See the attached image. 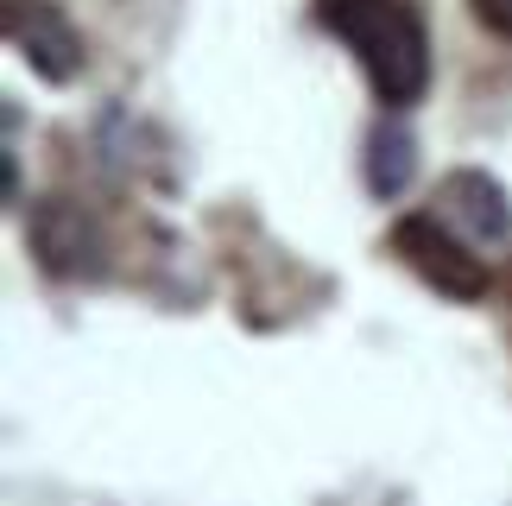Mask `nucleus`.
I'll return each instance as SVG.
<instances>
[{"mask_svg":"<svg viewBox=\"0 0 512 506\" xmlns=\"http://www.w3.org/2000/svg\"><path fill=\"white\" fill-rule=\"evenodd\" d=\"M437 216L456 222L462 235H475V241H506L512 235V190L494 178V171L462 165V171H449L437 184Z\"/></svg>","mask_w":512,"mask_h":506,"instance_id":"obj_5","label":"nucleus"},{"mask_svg":"<svg viewBox=\"0 0 512 506\" xmlns=\"http://www.w3.org/2000/svg\"><path fill=\"white\" fill-rule=\"evenodd\" d=\"M7 203H19V159L7 152Z\"/></svg>","mask_w":512,"mask_h":506,"instance_id":"obj_8","label":"nucleus"},{"mask_svg":"<svg viewBox=\"0 0 512 506\" xmlns=\"http://www.w3.org/2000/svg\"><path fill=\"white\" fill-rule=\"evenodd\" d=\"M7 38L45 83H70L83 70V32L57 0H7Z\"/></svg>","mask_w":512,"mask_h":506,"instance_id":"obj_4","label":"nucleus"},{"mask_svg":"<svg viewBox=\"0 0 512 506\" xmlns=\"http://www.w3.org/2000/svg\"><path fill=\"white\" fill-rule=\"evenodd\" d=\"M411 178H418V133L399 121H380L367 133V190L380 203H392L411 190Z\"/></svg>","mask_w":512,"mask_h":506,"instance_id":"obj_6","label":"nucleus"},{"mask_svg":"<svg viewBox=\"0 0 512 506\" xmlns=\"http://www.w3.org/2000/svg\"><path fill=\"white\" fill-rule=\"evenodd\" d=\"M468 7H475V19L487 32H500L506 45H512V0H468Z\"/></svg>","mask_w":512,"mask_h":506,"instance_id":"obj_7","label":"nucleus"},{"mask_svg":"<svg viewBox=\"0 0 512 506\" xmlns=\"http://www.w3.org/2000/svg\"><path fill=\"white\" fill-rule=\"evenodd\" d=\"M323 19L361 57L373 95L386 108H411L430 89V32L411 0H329Z\"/></svg>","mask_w":512,"mask_h":506,"instance_id":"obj_1","label":"nucleus"},{"mask_svg":"<svg viewBox=\"0 0 512 506\" xmlns=\"http://www.w3.org/2000/svg\"><path fill=\"white\" fill-rule=\"evenodd\" d=\"M392 253H399L430 291H443V298H456V304H475V298H487V285H494L487 260L468 253V241L449 235V222L437 209H430V216H399L392 222Z\"/></svg>","mask_w":512,"mask_h":506,"instance_id":"obj_2","label":"nucleus"},{"mask_svg":"<svg viewBox=\"0 0 512 506\" xmlns=\"http://www.w3.org/2000/svg\"><path fill=\"white\" fill-rule=\"evenodd\" d=\"M26 247L51 279H102L108 272L102 222L76 197H38L32 216H26Z\"/></svg>","mask_w":512,"mask_h":506,"instance_id":"obj_3","label":"nucleus"}]
</instances>
